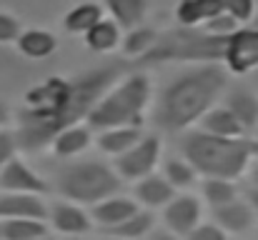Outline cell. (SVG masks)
I'll return each instance as SVG.
<instances>
[{
  "label": "cell",
  "mask_w": 258,
  "mask_h": 240,
  "mask_svg": "<svg viewBox=\"0 0 258 240\" xmlns=\"http://www.w3.org/2000/svg\"><path fill=\"white\" fill-rule=\"evenodd\" d=\"M131 68L128 60H110L83 70L73 78L50 75L33 85L23 95V105L15 110V140L23 153H43L58 130L73 123H83L100 95L120 80Z\"/></svg>",
  "instance_id": "1"
},
{
  "label": "cell",
  "mask_w": 258,
  "mask_h": 240,
  "mask_svg": "<svg viewBox=\"0 0 258 240\" xmlns=\"http://www.w3.org/2000/svg\"><path fill=\"white\" fill-rule=\"evenodd\" d=\"M223 63H193L171 78L153 103V123L163 133H185L223 98L228 88Z\"/></svg>",
  "instance_id": "2"
},
{
  "label": "cell",
  "mask_w": 258,
  "mask_h": 240,
  "mask_svg": "<svg viewBox=\"0 0 258 240\" xmlns=\"http://www.w3.org/2000/svg\"><path fill=\"white\" fill-rule=\"evenodd\" d=\"M180 155L188 160L201 178L238 180L246 175L253 153V138H221L201 128L180 133Z\"/></svg>",
  "instance_id": "3"
},
{
  "label": "cell",
  "mask_w": 258,
  "mask_h": 240,
  "mask_svg": "<svg viewBox=\"0 0 258 240\" xmlns=\"http://www.w3.org/2000/svg\"><path fill=\"white\" fill-rule=\"evenodd\" d=\"M153 100V83L146 68H131L120 80H115L100 100L88 113L86 123L93 130L118 128V125H141Z\"/></svg>",
  "instance_id": "4"
},
{
  "label": "cell",
  "mask_w": 258,
  "mask_h": 240,
  "mask_svg": "<svg viewBox=\"0 0 258 240\" xmlns=\"http://www.w3.org/2000/svg\"><path fill=\"white\" fill-rule=\"evenodd\" d=\"M63 200H73L78 205H95L98 200L120 193L123 178L115 173L113 163L95 158H73L63 160L58 173L53 175L50 185Z\"/></svg>",
  "instance_id": "5"
},
{
  "label": "cell",
  "mask_w": 258,
  "mask_h": 240,
  "mask_svg": "<svg viewBox=\"0 0 258 240\" xmlns=\"http://www.w3.org/2000/svg\"><path fill=\"white\" fill-rule=\"evenodd\" d=\"M228 35H211L203 28L175 25L166 33H158V40L148 55L136 60V68H151L161 63H221Z\"/></svg>",
  "instance_id": "6"
},
{
  "label": "cell",
  "mask_w": 258,
  "mask_h": 240,
  "mask_svg": "<svg viewBox=\"0 0 258 240\" xmlns=\"http://www.w3.org/2000/svg\"><path fill=\"white\" fill-rule=\"evenodd\" d=\"M161 160H163V143H161V138L156 133H143L141 140L133 148H128L123 155L113 158V168L123 178V183L125 180L136 183V180L151 175L158 168Z\"/></svg>",
  "instance_id": "7"
},
{
  "label": "cell",
  "mask_w": 258,
  "mask_h": 240,
  "mask_svg": "<svg viewBox=\"0 0 258 240\" xmlns=\"http://www.w3.org/2000/svg\"><path fill=\"white\" fill-rule=\"evenodd\" d=\"M221 63L231 75H248L258 68V25H238L223 48Z\"/></svg>",
  "instance_id": "8"
},
{
  "label": "cell",
  "mask_w": 258,
  "mask_h": 240,
  "mask_svg": "<svg viewBox=\"0 0 258 240\" xmlns=\"http://www.w3.org/2000/svg\"><path fill=\"white\" fill-rule=\"evenodd\" d=\"M53 188L50 183L20 155H13L0 168V193H30V195H48Z\"/></svg>",
  "instance_id": "9"
},
{
  "label": "cell",
  "mask_w": 258,
  "mask_h": 240,
  "mask_svg": "<svg viewBox=\"0 0 258 240\" xmlns=\"http://www.w3.org/2000/svg\"><path fill=\"white\" fill-rule=\"evenodd\" d=\"M45 223L50 225V230H55L58 235H66V238L88 235L95 228L90 210H86V205H78L73 200H58V203L48 205Z\"/></svg>",
  "instance_id": "10"
},
{
  "label": "cell",
  "mask_w": 258,
  "mask_h": 240,
  "mask_svg": "<svg viewBox=\"0 0 258 240\" xmlns=\"http://www.w3.org/2000/svg\"><path fill=\"white\" fill-rule=\"evenodd\" d=\"M201 220H203V200L188 190L175 193V198L163 208V228H168L180 238H185Z\"/></svg>",
  "instance_id": "11"
},
{
  "label": "cell",
  "mask_w": 258,
  "mask_h": 240,
  "mask_svg": "<svg viewBox=\"0 0 258 240\" xmlns=\"http://www.w3.org/2000/svg\"><path fill=\"white\" fill-rule=\"evenodd\" d=\"M93 140H95V130L88 123H73L55 133V138L50 140V153L58 160L81 158L88 153Z\"/></svg>",
  "instance_id": "12"
},
{
  "label": "cell",
  "mask_w": 258,
  "mask_h": 240,
  "mask_svg": "<svg viewBox=\"0 0 258 240\" xmlns=\"http://www.w3.org/2000/svg\"><path fill=\"white\" fill-rule=\"evenodd\" d=\"M211 215H213V223L221 225L228 235H243V233L253 230L258 223L256 210L243 198H236V200H231L226 205L211 208Z\"/></svg>",
  "instance_id": "13"
},
{
  "label": "cell",
  "mask_w": 258,
  "mask_h": 240,
  "mask_svg": "<svg viewBox=\"0 0 258 240\" xmlns=\"http://www.w3.org/2000/svg\"><path fill=\"white\" fill-rule=\"evenodd\" d=\"M141 205L136 203V198L131 195H123V193H113L103 200H98L95 205H90V218H93V225L100 228V230H110L115 228L118 223H123L125 218H131Z\"/></svg>",
  "instance_id": "14"
},
{
  "label": "cell",
  "mask_w": 258,
  "mask_h": 240,
  "mask_svg": "<svg viewBox=\"0 0 258 240\" xmlns=\"http://www.w3.org/2000/svg\"><path fill=\"white\" fill-rule=\"evenodd\" d=\"M175 188H173L171 183L163 178V173H158V170H153L151 175H146V178H141V180H136L133 183V198H136V203L141 205V208H146V210H163L168 203H171L173 198H175Z\"/></svg>",
  "instance_id": "15"
},
{
  "label": "cell",
  "mask_w": 258,
  "mask_h": 240,
  "mask_svg": "<svg viewBox=\"0 0 258 240\" xmlns=\"http://www.w3.org/2000/svg\"><path fill=\"white\" fill-rule=\"evenodd\" d=\"M223 105L236 115V120L241 123V128L246 130V135L251 138L258 128V95L246 88V85H233L226 88L223 93Z\"/></svg>",
  "instance_id": "16"
},
{
  "label": "cell",
  "mask_w": 258,
  "mask_h": 240,
  "mask_svg": "<svg viewBox=\"0 0 258 240\" xmlns=\"http://www.w3.org/2000/svg\"><path fill=\"white\" fill-rule=\"evenodd\" d=\"M13 218H48V203L45 195H30V193H0V220Z\"/></svg>",
  "instance_id": "17"
},
{
  "label": "cell",
  "mask_w": 258,
  "mask_h": 240,
  "mask_svg": "<svg viewBox=\"0 0 258 240\" xmlns=\"http://www.w3.org/2000/svg\"><path fill=\"white\" fill-rule=\"evenodd\" d=\"M15 48L28 60H48L58 53V38L45 28H25L15 38Z\"/></svg>",
  "instance_id": "18"
},
{
  "label": "cell",
  "mask_w": 258,
  "mask_h": 240,
  "mask_svg": "<svg viewBox=\"0 0 258 240\" xmlns=\"http://www.w3.org/2000/svg\"><path fill=\"white\" fill-rule=\"evenodd\" d=\"M143 135L141 125H118V128H105V130H95V148L108 155V158H118L123 155L128 148H133Z\"/></svg>",
  "instance_id": "19"
},
{
  "label": "cell",
  "mask_w": 258,
  "mask_h": 240,
  "mask_svg": "<svg viewBox=\"0 0 258 240\" xmlns=\"http://www.w3.org/2000/svg\"><path fill=\"white\" fill-rule=\"evenodd\" d=\"M83 43H86V48L90 53L108 55V53H113V50L120 48V43H123V28L113 18H100L83 35Z\"/></svg>",
  "instance_id": "20"
},
{
  "label": "cell",
  "mask_w": 258,
  "mask_h": 240,
  "mask_svg": "<svg viewBox=\"0 0 258 240\" xmlns=\"http://www.w3.org/2000/svg\"><path fill=\"white\" fill-rule=\"evenodd\" d=\"M218 13H223V0H178L175 23L183 28H201Z\"/></svg>",
  "instance_id": "21"
},
{
  "label": "cell",
  "mask_w": 258,
  "mask_h": 240,
  "mask_svg": "<svg viewBox=\"0 0 258 240\" xmlns=\"http://www.w3.org/2000/svg\"><path fill=\"white\" fill-rule=\"evenodd\" d=\"M201 130L206 133H213V135H221V138H248L246 130L241 128V123L236 120V115L226 108V105H213L198 123Z\"/></svg>",
  "instance_id": "22"
},
{
  "label": "cell",
  "mask_w": 258,
  "mask_h": 240,
  "mask_svg": "<svg viewBox=\"0 0 258 240\" xmlns=\"http://www.w3.org/2000/svg\"><path fill=\"white\" fill-rule=\"evenodd\" d=\"M100 18H105L103 3L83 0V3L73 5V8L63 15V28H66V33H71V35H86Z\"/></svg>",
  "instance_id": "23"
},
{
  "label": "cell",
  "mask_w": 258,
  "mask_h": 240,
  "mask_svg": "<svg viewBox=\"0 0 258 240\" xmlns=\"http://www.w3.org/2000/svg\"><path fill=\"white\" fill-rule=\"evenodd\" d=\"M103 8L123 30H131L146 20L151 0H103Z\"/></svg>",
  "instance_id": "24"
},
{
  "label": "cell",
  "mask_w": 258,
  "mask_h": 240,
  "mask_svg": "<svg viewBox=\"0 0 258 240\" xmlns=\"http://www.w3.org/2000/svg\"><path fill=\"white\" fill-rule=\"evenodd\" d=\"M153 228H156V213L153 210H146V208H138L131 218H125L123 223H118L115 228L103 230V233L105 235L123 238V240H143Z\"/></svg>",
  "instance_id": "25"
},
{
  "label": "cell",
  "mask_w": 258,
  "mask_h": 240,
  "mask_svg": "<svg viewBox=\"0 0 258 240\" xmlns=\"http://www.w3.org/2000/svg\"><path fill=\"white\" fill-rule=\"evenodd\" d=\"M156 40H158V30H153V28H148V25L141 23V25L125 30L123 43H120V50H123L125 58H131L136 63V60H141L143 55H148L153 50Z\"/></svg>",
  "instance_id": "26"
},
{
  "label": "cell",
  "mask_w": 258,
  "mask_h": 240,
  "mask_svg": "<svg viewBox=\"0 0 258 240\" xmlns=\"http://www.w3.org/2000/svg\"><path fill=\"white\" fill-rule=\"evenodd\" d=\"M236 198H241L236 180H228V178H201V200L208 203L211 208L226 205V203H231Z\"/></svg>",
  "instance_id": "27"
},
{
  "label": "cell",
  "mask_w": 258,
  "mask_h": 240,
  "mask_svg": "<svg viewBox=\"0 0 258 240\" xmlns=\"http://www.w3.org/2000/svg\"><path fill=\"white\" fill-rule=\"evenodd\" d=\"M163 178L171 183L175 190H190L196 183H198V173H196V168L188 163V160L183 158V155H171V158L163 160Z\"/></svg>",
  "instance_id": "28"
},
{
  "label": "cell",
  "mask_w": 258,
  "mask_h": 240,
  "mask_svg": "<svg viewBox=\"0 0 258 240\" xmlns=\"http://www.w3.org/2000/svg\"><path fill=\"white\" fill-rule=\"evenodd\" d=\"M50 225L38 218H13V220H0V238L3 240H30L35 235L48 233Z\"/></svg>",
  "instance_id": "29"
},
{
  "label": "cell",
  "mask_w": 258,
  "mask_h": 240,
  "mask_svg": "<svg viewBox=\"0 0 258 240\" xmlns=\"http://www.w3.org/2000/svg\"><path fill=\"white\" fill-rule=\"evenodd\" d=\"M223 10L238 23V25H248L253 23L258 13V3L256 0H223Z\"/></svg>",
  "instance_id": "30"
},
{
  "label": "cell",
  "mask_w": 258,
  "mask_h": 240,
  "mask_svg": "<svg viewBox=\"0 0 258 240\" xmlns=\"http://www.w3.org/2000/svg\"><path fill=\"white\" fill-rule=\"evenodd\" d=\"M206 33H211V35H231L236 28H238V23L223 10V13H218V15H213L211 20H206L203 25H201Z\"/></svg>",
  "instance_id": "31"
},
{
  "label": "cell",
  "mask_w": 258,
  "mask_h": 240,
  "mask_svg": "<svg viewBox=\"0 0 258 240\" xmlns=\"http://www.w3.org/2000/svg\"><path fill=\"white\" fill-rule=\"evenodd\" d=\"M23 25L20 20L8 13V10H0V45H8V43H15V38L20 35Z\"/></svg>",
  "instance_id": "32"
},
{
  "label": "cell",
  "mask_w": 258,
  "mask_h": 240,
  "mask_svg": "<svg viewBox=\"0 0 258 240\" xmlns=\"http://www.w3.org/2000/svg\"><path fill=\"white\" fill-rule=\"evenodd\" d=\"M183 240H228V233L221 225H216V223H203L201 220Z\"/></svg>",
  "instance_id": "33"
},
{
  "label": "cell",
  "mask_w": 258,
  "mask_h": 240,
  "mask_svg": "<svg viewBox=\"0 0 258 240\" xmlns=\"http://www.w3.org/2000/svg\"><path fill=\"white\" fill-rule=\"evenodd\" d=\"M18 155V140H15V133L10 128H3L0 130V168L8 163V160Z\"/></svg>",
  "instance_id": "34"
},
{
  "label": "cell",
  "mask_w": 258,
  "mask_h": 240,
  "mask_svg": "<svg viewBox=\"0 0 258 240\" xmlns=\"http://www.w3.org/2000/svg\"><path fill=\"white\" fill-rule=\"evenodd\" d=\"M143 240H183V238L175 235V233H171L168 228H153Z\"/></svg>",
  "instance_id": "35"
},
{
  "label": "cell",
  "mask_w": 258,
  "mask_h": 240,
  "mask_svg": "<svg viewBox=\"0 0 258 240\" xmlns=\"http://www.w3.org/2000/svg\"><path fill=\"white\" fill-rule=\"evenodd\" d=\"M10 125H13V108L0 98V130L3 128H10Z\"/></svg>",
  "instance_id": "36"
},
{
  "label": "cell",
  "mask_w": 258,
  "mask_h": 240,
  "mask_svg": "<svg viewBox=\"0 0 258 240\" xmlns=\"http://www.w3.org/2000/svg\"><path fill=\"white\" fill-rule=\"evenodd\" d=\"M246 175H248V188H258V158L251 160Z\"/></svg>",
  "instance_id": "37"
},
{
  "label": "cell",
  "mask_w": 258,
  "mask_h": 240,
  "mask_svg": "<svg viewBox=\"0 0 258 240\" xmlns=\"http://www.w3.org/2000/svg\"><path fill=\"white\" fill-rule=\"evenodd\" d=\"M246 200L251 203V208L256 210V215H258V188H248V193H246Z\"/></svg>",
  "instance_id": "38"
},
{
  "label": "cell",
  "mask_w": 258,
  "mask_h": 240,
  "mask_svg": "<svg viewBox=\"0 0 258 240\" xmlns=\"http://www.w3.org/2000/svg\"><path fill=\"white\" fill-rule=\"evenodd\" d=\"M30 240H58V238H55V235L48 230V233H43V235H35V238H30Z\"/></svg>",
  "instance_id": "39"
},
{
  "label": "cell",
  "mask_w": 258,
  "mask_h": 240,
  "mask_svg": "<svg viewBox=\"0 0 258 240\" xmlns=\"http://www.w3.org/2000/svg\"><path fill=\"white\" fill-rule=\"evenodd\" d=\"M98 240H123V238H115V235H105V233H103Z\"/></svg>",
  "instance_id": "40"
},
{
  "label": "cell",
  "mask_w": 258,
  "mask_h": 240,
  "mask_svg": "<svg viewBox=\"0 0 258 240\" xmlns=\"http://www.w3.org/2000/svg\"><path fill=\"white\" fill-rule=\"evenodd\" d=\"M68 240H98V238H88V235H76V238H68Z\"/></svg>",
  "instance_id": "41"
},
{
  "label": "cell",
  "mask_w": 258,
  "mask_h": 240,
  "mask_svg": "<svg viewBox=\"0 0 258 240\" xmlns=\"http://www.w3.org/2000/svg\"><path fill=\"white\" fill-rule=\"evenodd\" d=\"M253 135H256V140H258V128H256V133H253Z\"/></svg>",
  "instance_id": "42"
},
{
  "label": "cell",
  "mask_w": 258,
  "mask_h": 240,
  "mask_svg": "<svg viewBox=\"0 0 258 240\" xmlns=\"http://www.w3.org/2000/svg\"><path fill=\"white\" fill-rule=\"evenodd\" d=\"M256 225H258V223H256Z\"/></svg>",
  "instance_id": "43"
},
{
  "label": "cell",
  "mask_w": 258,
  "mask_h": 240,
  "mask_svg": "<svg viewBox=\"0 0 258 240\" xmlns=\"http://www.w3.org/2000/svg\"><path fill=\"white\" fill-rule=\"evenodd\" d=\"M0 240H3V238H0Z\"/></svg>",
  "instance_id": "44"
}]
</instances>
